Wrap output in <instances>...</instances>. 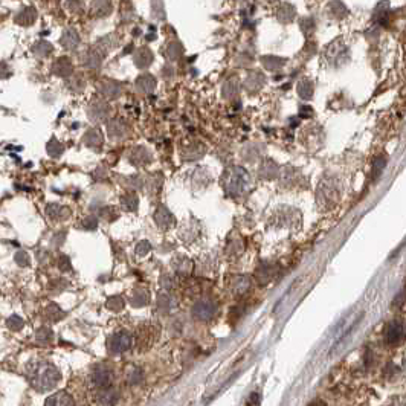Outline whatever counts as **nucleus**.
Here are the masks:
<instances>
[{
  "instance_id": "obj_1",
  "label": "nucleus",
  "mask_w": 406,
  "mask_h": 406,
  "mask_svg": "<svg viewBox=\"0 0 406 406\" xmlns=\"http://www.w3.org/2000/svg\"><path fill=\"white\" fill-rule=\"evenodd\" d=\"M26 377L34 390L44 393L58 384L60 371L46 360H32L26 365Z\"/></svg>"
},
{
  "instance_id": "obj_2",
  "label": "nucleus",
  "mask_w": 406,
  "mask_h": 406,
  "mask_svg": "<svg viewBox=\"0 0 406 406\" xmlns=\"http://www.w3.org/2000/svg\"><path fill=\"white\" fill-rule=\"evenodd\" d=\"M221 182H223V188L228 194L231 196H240L243 194L244 191H247L251 188V176L249 173L241 168V167H232L229 170L224 171L223 177H221Z\"/></svg>"
},
{
  "instance_id": "obj_3",
  "label": "nucleus",
  "mask_w": 406,
  "mask_h": 406,
  "mask_svg": "<svg viewBox=\"0 0 406 406\" xmlns=\"http://www.w3.org/2000/svg\"><path fill=\"white\" fill-rule=\"evenodd\" d=\"M337 197H339V190L336 188V185L333 182L324 181L319 185V190H318V202H319V205L333 206L334 203L337 202Z\"/></svg>"
},
{
  "instance_id": "obj_4",
  "label": "nucleus",
  "mask_w": 406,
  "mask_h": 406,
  "mask_svg": "<svg viewBox=\"0 0 406 406\" xmlns=\"http://www.w3.org/2000/svg\"><path fill=\"white\" fill-rule=\"evenodd\" d=\"M107 345L113 354H121L131 347V334L127 331H118V333L110 336Z\"/></svg>"
},
{
  "instance_id": "obj_5",
  "label": "nucleus",
  "mask_w": 406,
  "mask_h": 406,
  "mask_svg": "<svg viewBox=\"0 0 406 406\" xmlns=\"http://www.w3.org/2000/svg\"><path fill=\"white\" fill-rule=\"evenodd\" d=\"M217 305L211 300H200L193 307V316L197 321H209L215 316Z\"/></svg>"
},
{
  "instance_id": "obj_6",
  "label": "nucleus",
  "mask_w": 406,
  "mask_h": 406,
  "mask_svg": "<svg viewBox=\"0 0 406 406\" xmlns=\"http://www.w3.org/2000/svg\"><path fill=\"white\" fill-rule=\"evenodd\" d=\"M403 334H405V328H403V324L400 321H391L388 325H387V330H385V339L390 345H397L402 339H403Z\"/></svg>"
},
{
  "instance_id": "obj_7",
  "label": "nucleus",
  "mask_w": 406,
  "mask_h": 406,
  "mask_svg": "<svg viewBox=\"0 0 406 406\" xmlns=\"http://www.w3.org/2000/svg\"><path fill=\"white\" fill-rule=\"evenodd\" d=\"M92 380L94 384L101 388V390H108L111 382H113V373L110 368L107 367H97L94 370V374H92Z\"/></svg>"
},
{
  "instance_id": "obj_8",
  "label": "nucleus",
  "mask_w": 406,
  "mask_h": 406,
  "mask_svg": "<svg viewBox=\"0 0 406 406\" xmlns=\"http://www.w3.org/2000/svg\"><path fill=\"white\" fill-rule=\"evenodd\" d=\"M108 111H110L108 104L101 101V100H97L89 105L87 115L92 121H102L108 116Z\"/></svg>"
},
{
  "instance_id": "obj_9",
  "label": "nucleus",
  "mask_w": 406,
  "mask_h": 406,
  "mask_svg": "<svg viewBox=\"0 0 406 406\" xmlns=\"http://www.w3.org/2000/svg\"><path fill=\"white\" fill-rule=\"evenodd\" d=\"M154 221L161 229H168L174 224V215L170 212L168 208L159 206L157 211L154 212Z\"/></svg>"
},
{
  "instance_id": "obj_10",
  "label": "nucleus",
  "mask_w": 406,
  "mask_h": 406,
  "mask_svg": "<svg viewBox=\"0 0 406 406\" xmlns=\"http://www.w3.org/2000/svg\"><path fill=\"white\" fill-rule=\"evenodd\" d=\"M52 72L57 77H69L74 72V64L67 57H61L52 64Z\"/></svg>"
},
{
  "instance_id": "obj_11",
  "label": "nucleus",
  "mask_w": 406,
  "mask_h": 406,
  "mask_svg": "<svg viewBox=\"0 0 406 406\" xmlns=\"http://www.w3.org/2000/svg\"><path fill=\"white\" fill-rule=\"evenodd\" d=\"M127 125L124 121L121 119H113L107 124V131H108V136L113 138V139H122L127 136Z\"/></svg>"
},
{
  "instance_id": "obj_12",
  "label": "nucleus",
  "mask_w": 406,
  "mask_h": 406,
  "mask_svg": "<svg viewBox=\"0 0 406 406\" xmlns=\"http://www.w3.org/2000/svg\"><path fill=\"white\" fill-rule=\"evenodd\" d=\"M128 161L133 164V165H145V164H148L150 161H151V154L148 153V150L147 148H144V147H136V148H133L131 151H130V157H128Z\"/></svg>"
},
{
  "instance_id": "obj_13",
  "label": "nucleus",
  "mask_w": 406,
  "mask_h": 406,
  "mask_svg": "<svg viewBox=\"0 0 406 406\" xmlns=\"http://www.w3.org/2000/svg\"><path fill=\"white\" fill-rule=\"evenodd\" d=\"M14 20H15V23H18V25H28V26H29V25H32V23L37 20V11H35L34 6L23 8V9H20V11L15 14Z\"/></svg>"
},
{
  "instance_id": "obj_14",
  "label": "nucleus",
  "mask_w": 406,
  "mask_h": 406,
  "mask_svg": "<svg viewBox=\"0 0 406 406\" xmlns=\"http://www.w3.org/2000/svg\"><path fill=\"white\" fill-rule=\"evenodd\" d=\"M60 43L63 44V48L72 51V49H75V48L80 44V35H78V32H77L74 28H67V29L63 32Z\"/></svg>"
},
{
  "instance_id": "obj_15",
  "label": "nucleus",
  "mask_w": 406,
  "mask_h": 406,
  "mask_svg": "<svg viewBox=\"0 0 406 406\" xmlns=\"http://www.w3.org/2000/svg\"><path fill=\"white\" fill-rule=\"evenodd\" d=\"M251 289V278L249 277H237L231 283V290L235 297H243Z\"/></svg>"
},
{
  "instance_id": "obj_16",
  "label": "nucleus",
  "mask_w": 406,
  "mask_h": 406,
  "mask_svg": "<svg viewBox=\"0 0 406 406\" xmlns=\"http://www.w3.org/2000/svg\"><path fill=\"white\" fill-rule=\"evenodd\" d=\"M264 83H266L264 75H263L261 72L254 71V72H251V74L247 75V78H246V89H247L249 92H258V91L264 86Z\"/></svg>"
},
{
  "instance_id": "obj_17",
  "label": "nucleus",
  "mask_w": 406,
  "mask_h": 406,
  "mask_svg": "<svg viewBox=\"0 0 406 406\" xmlns=\"http://www.w3.org/2000/svg\"><path fill=\"white\" fill-rule=\"evenodd\" d=\"M153 60H154L153 52H151L148 48H141V49H138L136 54H134V63H136V66L141 67V69L148 67V66L153 63Z\"/></svg>"
},
{
  "instance_id": "obj_18",
  "label": "nucleus",
  "mask_w": 406,
  "mask_h": 406,
  "mask_svg": "<svg viewBox=\"0 0 406 406\" xmlns=\"http://www.w3.org/2000/svg\"><path fill=\"white\" fill-rule=\"evenodd\" d=\"M44 406H75V403H74V399H72L67 393L60 391V393L52 394V396L46 400Z\"/></svg>"
},
{
  "instance_id": "obj_19",
  "label": "nucleus",
  "mask_w": 406,
  "mask_h": 406,
  "mask_svg": "<svg viewBox=\"0 0 406 406\" xmlns=\"http://www.w3.org/2000/svg\"><path fill=\"white\" fill-rule=\"evenodd\" d=\"M136 87L142 94H150L156 87V78L150 74H144L136 80Z\"/></svg>"
},
{
  "instance_id": "obj_20",
  "label": "nucleus",
  "mask_w": 406,
  "mask_h": 406,
  "mask_svg": "<svg viewBox=\"0 0 406 406\" xmlns=\"http://www.w3.org/2000/svg\"><path fill=\"white\" fill-rule=\"evenodd\" d=\"M46 214H48V217L52 218V220H66V218L69 217L71 212H69L67 208H64V206H61V205L51 203V205H48V208H46Z\"/></svg>"
},
{
  "instance_id": "obj_21",
  "label": "nucleus",
  "mask_w": 406,
  "mask_h": 406,
  "mask_svg": "<svg viewBox=\"0 0 406 406\" xmlns=\"http://www.w3.org/2000/svg\"><path fill=\"white\" fill-rule=\"evenodd\" d=\"M275 272H277V266H267L266 263L261 264L258 269H257V280L260 281V284H267L269 281L274 280L275 277Z\"/></svg>"
},
{
  "instance_id": "obj_22",
  "label": "nucleus",
  "mask_w": 406,
  "mask_h": 406,
  "mask_svg": "<svg viewBox=\"0 0 406 406\" xmlns=\"http://www.w3.org/2000/svg\"><path fill=\"white\" fill-rule=\"evenodd\" d=\"M100 92H101L105 98H111V100H115V98H118V97L122 94V87H121V84H118V83L104 81V83L100 84Z\"/></svg>"
},
{
  "instance_id": "obj_23",
  "label": "nucleus",
  "mask_w": 406,
  "mask_h": 406,
  "mask_svg": "<svg viewBox=\"0 0 406 406\" xmlns=\"http://www.w3.org/2000/svg\"><path fill=\"white\" fill-rule=\"evenodd\" d=\"M277 174H278V165L270 159H264L263 164L260 165V176L263 179H275Z\"/></svg>"
},
{
  "instance_id": "obj_24",
  "label": "nucleus",
  "mask_w": 406,
  "mask_h": 406,
  "mask_svg": "<svg viewBox=\"0 0 406 406\" xmlns=\"http://www.w3.org/2000/svg\"><path fill=\"white\" fill-rule=\"evenodd\" d=\"M84 142H86V145H89L91 148H95V150L101 148V144H102L101 131H100L98 128H91V130L86 133V136H84Z\"/></svg>"
},
{
  "instance_id": "obj_25",
  "label": "nucleus",
  "mask_w": 406,
  "mask_h": 406,
  "mask_svg": "<svg viewBox=\"0 0 406 406\" xmlns=\"http://www.w3.org/2000/svg\"><path fill=\"white\" fill-rule=\"evenodd\" d=\"M327 58L328 61L331 63H336V61H344L347 58V49L345 46H336V44H331L328 46V51H327Z\"/></svg>"
},
{
  "instance_id": "obj_26",
  "label": "nucleus",
  "mask_w": 406,
  "mask_h": 406,
  "mask_svg": "<svg viewBox=\"0 0 406 406\" xmlns=\"http://www.w3.org/2000/svg\"><path fill=\"white\" fill-rule=\"evenodd\" d=\"M102 61V54L97 49L89 51L84 57H83V64L91 67V69H97Z\"/></svg>"
},
{
  "instance_id": "obj_27",
  "label": "nucleus",
  "mask_w": 406,
  "mask_h": 406,
  "mask_svg": "<svg viewBox=\"0 0 406 406\" xmlns=\"http://www.w3.org/2000/svg\"><path fill=\"white\" fill-rule=\"evenodd\" d=\"M277 17H278L280 21H283V23H289V21H292L294 17H295V8H294L292 5H289V3H284V5H281V8L278 9Z\"/></svg>"
},
{
  "instance_id": "obj_28",
  "label": "nucleus",
  "mask_w": 406,
  "mask_h": 406,
  "mask_svg": "<svg viewBox=\"0 0 406 406\" xmlns=\"http://www.w3.org/2000/svg\"><path fill=\"white\" fill-rule=\"evenodd\" d=\"M182 54H184V48H182V44L177 43V41L170 43V44L165 48V51H164V55H165L168 60H177V58L182 57Z\"/></svg>"
},
{
  "instance_id": "obj_29",
  "label": "nucleus",
  "mask_w": 406,
  "mask_h": 406,
  "mask_svg": "<svg viewBox=\"0 0 406 406\" xmlns=\"http://www.w3.org/2000/svg\"><path fill=\"white\" fill-rule=\"evenodd\" d=\"M261 63L263 66L267 69V71H278L284 66V58H278V57H272V55H267V57H263L261 58Z\"/></svg>"
},
{
  "instance_id": "obj_30",
  "label": "nucleus",
  "mask_w": 406,
  "mask_h": 406,
  "mask_svg": "<svg viewBox=\"0 0 406 406\" xmlns=\"http://www.w3.org/2000/svg\"><path fill=\"white\" fill-rule=\"evenodd\" d=\"M313 83L310 81V80H307V78H304V80H301L300 83H298V95L303 98V100H311V97H313Z\"/></svg>"
},
{
  "instance_id": "obj_31",
  "label": "nucleus",
  "mask_w": 406,
  "mask_h": 406,
  "mask_svg": "<svg viewBox=\"0 0 406 406\" xmlns=\"http://www.w3.org/2000/svg\"><path fill=\"white\" fill-rule=\"evenodd\" d=\"M32 52L37 55V57H48L51 52H52V44L51 43H48V41H44V40H41V41H37L34 46H32Z\"/></svg>"
},
{
  "instance_id": "obj_32",
  "label": "nucleus",
  "mask_w": 406,
  "mask_h": 406,
  "mask_svg": "<svg viewBox=\"0 0 406 406\" xmlns=\"http://www.w3.org/2000/svg\"><path fill=\"white\" fill-rule=\"evenodd\" d=\"M44 316H46V319L55 322V321H60V319L64 316V311H63L58 305L51 304L46 307V310H44Z\"/></svg>"
},
{
  "instance_id": "obj_33",
  "label": "nucleus",
  "mask_w": 406,
  "mask_h": 406,
  "mask_svg": "<svg viewBox=\"0 0 406 406\" xmlns=\"http://www.w3.org/2000/svg\"><path fill=\"white\" fill-rule=\"evenodd\" d=\"M111 11V3L110 2H94L92 3V12L98 17H104L110 14Z\"/></svg>"
},
{
  "instance_id": "obj_34",
  "label": "nucleus",
  "mask_w": 406,
  "mask_h": 406,
  "mask_svg": "<svg viewBox=\"0 0 406 406\" xmlns=\"http://www.w3.org/2000/svg\"><path fill=\"white\" fill-rule=\"evenodd\" d=\"M238 92H240V83L237 80H229L228 83H224V87H223L224 98H234Z\"/></svg>"
},
{
  "instance_id": "obj_35",
  "label": "nucleus",
  "mask_w": 406,
  "mask_h": 406,
  "mask_svg": "<svg viewBox=\"0 0 406 406\" xmlns=\"http://www.w3.org/2000/svg\"><path fill=\"white\" fill-rule=\"evenodd\" d=\"M52 337H54V333H52V330L48 328V327H41V328L37 330V333H35V339H37V342H38V344H43V345L52 342Z\"/></svg>"
},
{
  "instance_id": "obj_36",
  "label": "nucleus",
  "mask_w": 406,
  "mask_h": 406,
  "mask_svg": "<svg viewBox=\"0 0 406 406\" xmlns=\"http://www.w3.org/2000/svg\"><path fill=\"white\" fill-rule=\"evenodd\" d=\"M121 203L125 209L128 211H136L138 209V203H139V199L134 193H127L125 196H122L121 199Z\"/></svg>"
},
{
  "instance_id": "obj_37",
  "label": "nucleus",
  "mask_w": 406,
  "mask_h": 406,
  "mask_svg": "<svg viewBox=\"0 0 406 406\" xmlns=\"http://www.w3.org/2000/svg\"><path fill=\"white\" fill-rule=\"evenodd\" d=\"M118 400V393L111 391V390H102L101 396H100V403L102 406H113Z\"/></svg>"
},
{
  "instance_id": "obj_38",
  "label": "nucleus",
  "mask_w": 406,
  "mask_h": 406,
  "mask_svg": "<svg viewBox=\"0 0 406 406\" xmlns=\"http://www.w3.org/2000/svg\"><path fill=\"white\" fill-rule=\"evenodd\" d=\"M46 150H48V153H49V156L51 157H58V156H61V153H63V150H64V147L55 139V138H52L49 142H48V147H46Z\"/></svg>"
},
{
  "instance_id": "obj_39",
  "label": "nucleus",
  "mask_w": 406,
  "mask_h": 406,
  "mask_svg": "<svg viewBox=\"0 0 406 406\" xmlns=\"http://www.w3.org/2000/svg\"><path fill=\"white\" fill-rule=\"evenodd\" d=\"M385 167H387V157H385V156H379V157H376V159L373 161V179H377V177L384 173Z\"/></svg>"
},
{
  "instance_id": "obj_40",
  "label": "nucleus",
  "mask_w": 406,
  "mask_h": 406,
  "mask_svg": "<svg viewBox=\"0 0 406 406\" xmlns=\"http://www.w3.org/2000/svg\"><path fill=\"white\" fill-rule=\"evenodd\" d=\"M157 304H159V307H161L162 310L168 311V310H171V308L176 305V301H174V298H173L171 295H168V294H161V295H159V300H157Z\"/></svg>"
},
{
  "instance_id": "obj_41",
  "label": "nucleus",
  "mask_w": 406,
  "mask_h": 406,
  "mask_svg": "<svg viewBox=\"0 0 406 406\" xmlns=\"http://www.w3.org/2000/svg\"><path fill=\"white\" fill-rule=\"evenodd\" d=\"M148 300H150L148 292L144 290V289H141V290H136V292H134V295H133V298H131V304L136 305V307H139V305H145L148 303Z\"/></svg>"
},
{
  "instance_id": "obj_42",
  "label": "nucleus",
  "mask_w": 406,
  "mask_h": 406,
  "mask_svg": "<svg viewBox=\"0 0 406 406\" xmlns=\"http://www.w3.org/2000/svg\"><path fill=\"white\" fill-rule=\"evenodd\" d=\"M174 264H176V270L181 272V274H188L191 270V261L185 257H179L174 260Z\"/></svg>"
},
{
  "instance_id": "obj_43",
  "label": "nucleus",
  "mask_w": 406,
  "mask_h": 406,
  "mask_svg": "<svg viewBox=\"0 0 406 406\" xmlns=\"http://www.w3.org/2000/svg\"><path fill=\"white\" fill-rule=\"evenodd\" d=\"M6 325H8V328H9V330H12V331H18V330H21V328H23V325H25V321H23L20 316L14 314V316H11V318L6 321Z\"/></svg>"
},
{
  "instance_id": "obj_44",
  "label": "nucleus",
  "mask_w": 406,
  "mask_h": 406,
  "mask_svg": "<svg viewBox=\"0 0 406 406\" xmlns=\"http://www.w3.org/2000/svg\"><path fill=\"white\" fill-rule=\"evenodd\" d=\"M107 307L113 311H119L124 308V300L121 297H111L107 300Z\"/></svg>"
},
{
  "instance_id": "obj_45",
  "label": "nucleus",
  "mask_w": 406,
  "mask_h": 406,
  "mask_svg": "<svg viewBox=\"0 0 406 406\" xmlns=\"http://www.w3.org/2000/svg\"><path fill=\"white\" fill-rule=\"evenodd\" d=\"M14 260H15V263H17L20 267H26V266H29V264H31L29 255H28L26 252H23V251L17 252V254H15V257H14Z\"/></svg>"
},
{
  "instance_id": "obj_46",
  "label": "nucleus",
  "mask_w": 406,
  "mask_h": 406,
  "mask_svg": "<svg viewBox=\"0 0 406 406\" xmlns=\"http://www.w3.org/2000/svg\"><path fill=\"white\" fill-rule=\"evenodd\" d=\"M301 29H303V32H304L305 35H308V34H311L313 32V29H314V21H313V18H303L301 20Z\"/></svg>"
},
{
  "instance_id": "obj_47",
  "label": "nucleus",
  "mask_w": 406,
  "mask_h": 406,
  "mask_svg": "<svg viewBox=\"0 0 406 406\" xmlns=\"http://www.w3.org/2000/svg\"><path fill=\"white\" fill-rule=\"evenodd\" d=\"M150 249H151V244H150L148 241H141V243L136 246V254H138L139 257H145V255L150 252Z\"/></svg>"
},
{
  "instance_id": "obj_48",
  "label": "nucleus",
  "mask_w": 406,
  "mask_h": 406,
  "mask_svg": "<svg viewBox=\"0 0 406 406\" xmlns=\"http://www.w3.org/2000/svg\"><path fill=\"white\" fill-rule=\"evenodd\" d=\"M97 226H98V218L95 217H87L83 220V228H86L87 231H94L97 229Z\"/></svg>"
},
{
  "instance_id": "obj_49",
  "label": "nucleus",
  "mask_w": 406,
  "mask_h": 406,
  "mask_svg": "<svg viewBox=\"0 0 406 406\" xmlns=\"http://www.w3.org/2000/svg\"><path fill=\"white\" fill-rule=\"evenodd\" d=\"M58 267H60V270H63V272H67V270H71V260L66 257V255H61L60 257V260H58Z\"/></svg>"
},
{
  "instance_id": "obj_50",
  "label": "nucleus",
  "mask_w": 406,
  "mask_h": 406,
  "mask_svg": "<svg viewBox=\"0 0 406 406\" xmlns=\"http://www.w3.org/2000/svg\"><path fill=\"white\" fill-rule=\"evenodd\" d=\"M141 379H142V373H141V370L133 368V370L130 371V374H128V380H130V384H139Z\"/></svg>"
},
{
  "instance_id": "obj_51",
  "label": "nucleus",
  "mask_w": 406,
  "mask_h": 406,
  "mask_svg": "<svg viewBox=\"0 0 406 406\" xmlns=\"http://www.w3.org/2000/svg\"><path fill=\"white\" fill-rule=\"evenodd\" d=\"M11 77V69L8 67L6 63H0V78H8Z\"/></svg>"
},
{
  "instance_id": "obj_52",
  "label": "nucleus",
  "mask_w": 406,
  "mask_h": 406,
  "mask_svg": "<svg viewBox=\"0 0 406 406\" xmlns=\"http://www.w3.org/2000/svg\"><path fill=\"white\" fill-rule=\"evenodd\" d=\"M64 237H66V234H64V232H58L57 235H54V238H52V243H54V246H60V244L63 243Z\"/></svg>"
},
{
  "instance_id": "obj_53",
  "label": "nucleus",
  "mask_w": 406,
  "mask_h": 406,
  "mask_svg": "<svg viewBox=\"0 0 406 406\" xmlns=\"http://www.w3.org/2000/svg\"><path fill=\"white\" fill-rule=\"evenodd\" d=\"M260 403V394L258 393H254L251 397H249V406H258Z\"/></svg>"
},
{
  "instance_id": "obj_54",
  "label": "nucleus",
  "mask_w": 406,
  "mask_h": 406,
  "mask_svg": "<svg viewBox=\"0 0 406 406\" xmlns=\"http://www.w3.org/2000/svg\"><path fill=\"white\" fill-rule=\"evenodd\" d=\"M301 116H310L311 115V110H310V107H303V110H301V113H300Z\"/></svg>"
},
{
  "instance_id": "obj_55",
  "label": "nucleus",
  "mask_w": 406,
  "mask_h": 406,
  "mask_svg": "<svg viewBox=\"0 0 406 406\" xmlns=\"http://www.w3.org/2000/svg\"><path fill=\"white\" fill-rule=\"evenodd\" d=\"M308 406H325V403L321 402V400H316V402H311Z\"/></svg>"
},
{
  "instance_id": "obj_56",
  "label": "nucleus",
  "mask_w": 406,
  "mask_h": 406,
  "mask_svg": "<svg viewBox=\"0 0 406 406\" xmlns=\"http://www.w3.org/2000/svg\"><path fill=\"white\" fill-rule=\"evenodd\" d=\"M67 6H71V8H75V9H77V8H81V3H78V2H77V3H67Z\"/></svg>"
}]
</instances>
